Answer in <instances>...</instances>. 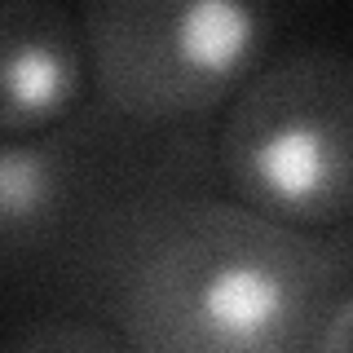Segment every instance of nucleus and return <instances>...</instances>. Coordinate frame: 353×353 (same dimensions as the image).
I'll return each mask as SVG.
<instances>
[{
    "label": "nucleus",
    "mask_w": 353,
    "mask_h": 353,
    "mask_svg": "<svg viewBox=\"0 0 353 353\" xmlns=\"http://www.w3.org/2000/svg\"><path fill=\"white\" fill-rule=\"evenodd\" d=\"M0 353H132L119 331L102 323H80V318H44V323L22 327Z\"/></svg>",
    "instance_id": "obj_6"
},
{
    "label": "nucleus",
    "mask_w": 353,
    "mask_h": 353,
    "mask_svg": "<svg viewBox=\"0 0 353 353\" xmlns=\"http://www.w3.org/2000/svg\"><path fill=\"white\" fill-rule=\"evenodd\" d=\"M93 172L84 124L0 137V261L40 252L80 208Z\"/></svg>",
    "instance_id": "obj_5"
},
{
    "label": "nucleus",
    "mask_w": 353,
    "mask_h": 353,
    "mask_svg": "<svg viewBox=\"0 0 353 353\" xmlns=\"http://www.w3.org/2000/svg\"><path fill=\"white\" fill-rule=\"evenodd\" d=\"M84 88L80 14L58 0H0V137H31L71 119Z\"/></svg>",
    "instance_id": "obj_4"
},
{
    "label": "nucleus",
    "mask_w": 353,
    "mask_h": 353,
    "mask_svg": "<svg viewBox=\"0 0 353 353\" xmlns=\"http://www.w3.org/2000/svg\"><path fill=\"white\" fill-rule=\"evenodd\" d=\"M353 274L349 225L301 234L234 199L137 208L110 270V314L132 353H305L318 305Z\"/></svg>",
    "instance_id": "obj_1"
},
{
    "label": "nucleus",
    "mask_w": 353,
    "mask_h": 353,
    "mask_svg": "<svg viewBox=\"0 0 353 353\" xmlns=\"http://www.w3.org/2000/svg\"><path fill=\"white\" fill-rule=\"evenodd\" d=\"M80 31L97 102L128 124L172 128L239 93L274 18L252 0H88Z\"/></svg>",
    "instance_id": "obj_3"
},
{
    "label": "nucleus",
    "mask_w": 353,
    "mask_h": 353,
    "mask_svg": "<svg viewBox=\"0 0 353 353\" xmlns=\"http://www.w3.org/2000/svg\"><path fill=\"white\" fill-rule=\"evenodd\" d=\"M349 327H353V296H349V274H345V279L327 287L305 353H349Z\"/></svg>",
    "instance_id": "obj_7"
},
{
    "label": "nucleus",
    "mask_w": 353,
    "mask_h": 353,
    "mask_svg": "<svg viewBox=\"0 0 353 353\" xmlns=\"http://www.w3.org/2000/svg\"><path fill=\"white\" fill-rule=\"evenodd\" d=\"M230 199L301 234L349 225L353 62L336 44H296L230 97L216 137Z\"/></svg>",
    "instance_id": "obj_2"
}]
</instances>
